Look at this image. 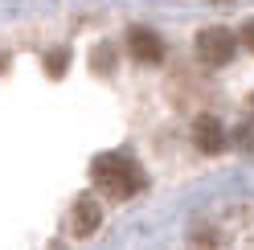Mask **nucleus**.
Returning <instances> with one entry per match:
<instances>
[{
  "mask_svg": "<svg viewBox=\"0 0 254 250\" xmlns=\"http://www.w3.org/2000/svg\"><path fill=\"white\" fill-rule=\"evenodd\" d=\"M94 181H99V189L115 201H127L144 189V173H139V164L131 156H119V152H107L94 160Z\"/></svg>",
  "mask_w": 254,
  "mask_h": 250,
  "instance_id": "f257e3e1",
  "label": "nucleus"
},
{
  "mask_svg": "<svg viewBox=\"0 0 254 250\" xmlns=\"http://www.w3.org/2000/svg\"><path fill=\"white\" fill-rule=\"evenodd\" d=\"M234 50H238V37L230 29H221V25H209V29L197 33V58L205 66H226L234 58Z\"/></svg>",
  "mask_w": 254,
  "mask_h": 250,
  "instance_id": "f03ea898",
  "label": "nucleus"
},
{
  "mask_svg": "<svg viewBox=\"0 0 254 250\" xmlns=\"http://www.w3.org/2000/svg\"><path fill=\"white\" fill-rule=\"evenodd\" d=\"M127 45H131V58H135V62H144V66H156V62H164V41L156 37L152 29H144V25L127 29Z\"/></svg>",
  "mask_w": 254,
  "mask_h": 250,
  "instance_id": "7ed1b4c3",
  "label": "nucleus"
},
{
  "mask_svg": "<svg viewBox=\"0 0 254 250\" xmlns=\"http://www.w3.org/2000/svg\"><path fill=\"white\" fill-rule=\"evenodd\" d=\"M193 139H197L201 152H221V148H226V127H221L213 115H201L193 123Z\"/></svg>",
  "mask_w": 254,
  "mask_h": 250,
  "instance_id": "20e7f679",
  "label": "nucleus"
},
{
  "mask_svg": "<svg viewBox=\"0 0 254 250\" xmlns=\"http://www.w3.org/2000/svg\"><path fill=\"white\" fill-rule=\"evenodd\" d=\"M99 222H103V209H99V201H94V197H82V201H78V205H74V234H78V238H90V234L94 230H99Z\"/></svg>",
  "mask_w": 254,
  "mask_h": 250,
  "instance_id": "39448f33",
  "label": "nucleus"
},
{
  "mask_svg": "<svg viewBox=\"0 0 254 250\" xmlns=\"http://www.w3.org/2000/svg\"><path fill=\"white\" fill-rule=\"evenodd\" d=\"M70 66V50H54V54H45V74L50 78H62Z\"/></svg>",
  "mask_w": 254,
  "mask_h": 250,
  "instance_id": "423d86ee",
  "label": "nucleus"
},
{
  "mask_svg": "<svg viewBox=\"0 0 254 250\" xmlns=\"http://www.w3.org/2000/svg\"><path fill=\"white\" fill-rule=\"evenodd\" d=\"M238 37H242V45H246V50H254V21H246L242 29H238Z\"/></svg>",
  "mask_w": 254,
  "mask_h": 250,
  "instance_id": "0eeeda50",
  "label": "nucleus"
}]
</instances>
